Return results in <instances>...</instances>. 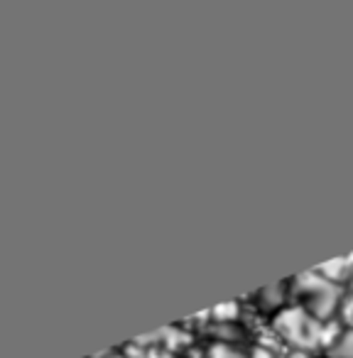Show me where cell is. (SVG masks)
<instances>
[{
    "label": "cell",
    "mask_w": 353,
    "mask_h": 358,
    "mask_svg": "<svg viewBox=\"0 0 353 358\" xmlns=\"http://www.w3.org/2000/svg\"><path fill=\"white\" fill-rule=\"evenodd\" d=\"M299 292L304 294V312H309L314 319H324L336 309L338 287L329 282L326 278L317 273H304L297 280Z\"/></svg>",
    "instance_id": "2"
},
{
    "label": "cell",
    "mask_w": 353,
    "mask_h": 358,
    "mask_svg": "<svg viewBox=\"0 0 353 358\" xmlns=\"http://www.w3.org/2000/svg\"><path fill=\"white\" fill-rule=\"evenodd\" d=\"M317 273H322V278H326L329 282H333V285L341 282V280H351L353 278V253L346 255V258H336V260H331V263L322 265Z\"/></svg>",
    "instance_id": "3"
},
{
    "label": "cell",
    "mask_w": 353,
    "mask_h": 358,
    "mask_svg": "<svg viewBox=\"0 0 353 358\" xmlns=\"http://www.w3.org/2000/svg\"><path fill=\"white\" fill-rule=\"evenodd\" d=\"M209 358H245V356L238 351V348L229 346V343H216V346L211 348Z\"/></svg>",
    "instance_id": "5"
},
{
    "label": "cell",
    "mask_w": 353,
    "mask_h": 358,
    "mask_svg": "<svg viewBox=\"0 0 353 358\" xmlns=\"http://www.w3.org/2000/svg\"><path fill=\"white\" fill-rule=\"evenodd\" d=\"M331 356L333 358H353V331L338 334V338L331 346Z\"/></svg>",
    "instance_id": "4"
},
{
    "label": "cell",
    "mask_w": 353,
    "mask_h": 358,
    "mask_svg": "<svg viewBox=\"0 0 353 358\" xmlns=\"http://www.w3.org/2000/svg\"><path fill=\"white\" fill-rule=\"evenodd\" d=\"M275 327L294 346H302V348L322 346L324 327H319L317 319L309 312H304V309H284V312H280L278 319H275Z\"/></svg>",
    "instance_id": "1"
}]
</instances>
